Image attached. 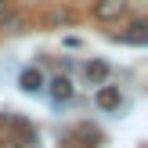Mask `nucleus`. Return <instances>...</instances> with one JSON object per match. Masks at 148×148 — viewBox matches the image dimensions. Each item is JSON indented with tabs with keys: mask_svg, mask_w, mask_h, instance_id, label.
Wrapping results in <instances>:
<instances>
[{
	"mask_svg": "<svg viewBox=\"0 0 148 148\" xmlns=\"http://www.w3.org/2000/svg\"><path fill=\"white\" fill-rule=\"evenodd\" d=\"M123 11H127V0H98V4H94V14H98L101 22H116Z\"/></svg>",
	"mask_w": 148,
	"mask_h": 148,
	"instance_id": "f257e3e1",
	"label": "nucleus"
},
{
	"mask_svg": "<svg viewBox=\"0 0 148 148\" xmlns=\"http://www.w3.org/2000/svg\"><path fill=\"white\" fill-rule=\"evenodd\" d=\"M18 87H22L25 94H40V90H43V72H40V69H22Z\"/></svg>",
	"mask_w": 148,
	"mask_h": 148,
	"instance_id": "f03ea898",
	"label": "nucleus"
},
{
	"mask_svg": "<svg viewBox=\"0 0 148 148\" xmlns=\"http://www.w3.org/2000/svg\"><path fill=\"white\" fill-rule=\"evenodd\" d=\"M98 108H105V112H116V108H119V87H98Z\"/></svg>",
	"mask_w": 148,
	"mask_h": 148,
	"instance_id": "7ed1b4c3",
	"label": "nucleus"
},
{
	"mask_svg": "<svg viewBox=\"0 0 148 148\" xmlns=\"http://www.w3.org/2000/svg\"><path fill=\"white\" fill-rule=\"evenodd\" d=\"M51 98H54L58 101V105H62V101H69L72 98V83H69V79H65V76H54V79H51Z\"/></svg>",
	"mask_w": 148,
	"mask_h": 148,
	"instance_id": "20e7f679",
	"label": "nucleus"
},
{
	"mask_svg": "<svg viewBox=\"0 0 148 148\" xmlns=\"http://www.w3.org/2000/svg\"><path fill=\"white\" fill-rule=\"evenodd\" d=\"M83 72H87L90 83H101V87H105V79H108V65H105V62H90Z\"/></svg>",
	"mask_w": 148,
	"mask_h": 148,
	"instance_id": "39448f33",
	"label": "nucleus"
},
{
	"mask_svg": "<svg viewBox=\"0 0 148 148\" xmlns=\"http://www.w3.org/2000/svg\"><path fill=\"white\" fill-rule=\"evenodd\" d=\"M127 40H130V43H145V22H134V25H130Z\"/></svg>",
	"mask_w": 148,
	"mask_h": 148,
	"instance_id": "423d86ee",
	"label": "nucleus"
},
{
	"mask_svg": "<svg viewBox=\"0 0 148 148\" xmlns=\"http://www.w3.org/2000/svg\"><path fill=\"white\" fill-rule=\"evenodd\" d=\"M4 14H7V0H0V18H4Z\"/></svg>",
	"mask_w": 148,
	"mask_h": 148,
	"instance_id": "0eeeda50",
	"label": "nucleus"
}]
</instances>
